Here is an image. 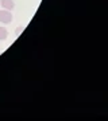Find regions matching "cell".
<instances>
[{
	"instance_id": "6da1fadb",
	"label": "cell",
	"mask_w": 108,
	"mask_h": 121,
	"mask_svg": "<svg viewBox=\"0 0 108 121\" xmlns=\"http://www.w3.org/2000/svg\"><path fill=\"white\" fill-rule=\"evenodd\" d=\"M12 13H11V11H8V9H1L0 11V23H3V24H8V23L12 22Z\"/></svg>"
},
{
	"instance_id": "7a4b0ae2",
	"label": "cell",
	"mask_w": 108,
	"mask_h": 121,
	"mask_svg": "<svg viewBox=\"0 0 108 121\" xmlns=\"http://www.w3.org/2000/svg\"><path fill=\"white\" fill-rule=\"evenodd\" d=\"M1 7L4 9H8V11H12L15 8V3H14V0H1Z\"/></svg>"
},
{
	"instance_id": "3957f363",
	"label": "cell",
	"mask_w": 108,
	"mask_h": 121,
	"mask_svg": "<svg viewBox=\"0 0 108 121\" xmlns=\"http://www.w3.org/2000/svg\"><path fill=\"white\" fill-rule=\"evenodd\" d=\"M8 36V31L5 27H0V40H5Z\"/></svg>"
},
{
	"instance_id": "277c9868",
	"label": "cell",
	"mask_w": 108,
	"mask_h": 121,
	"mask_svg": "<svg viewBox=\"0 0 108 121\" xmlns=\"http://www.w3.org/2000/svg\"><path fill=\"white\" fill-rule=\"evenodd\" d=\"M23 30H24V26H19V27H18V28H16V30H15V35H16V36H18V35L20 34V32H22V31H23Z\"/></svg>"
}]
</instances>
